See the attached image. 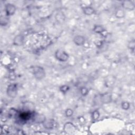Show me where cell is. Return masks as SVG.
<instances>
[{"instance_id":"cell-1","label":"cell","mask_w":135,"mask_h":135,"mask_svg":"<svg viewBox=\"0 0 135 135\" xmlns=\"http://www.w3.org/2000/svg\"><path fill=\"white\" fill-rule=\"evenodd\" d=\"M34 77L38 80H41L45 76V71L44 68L40 66H35L32 68V70Z\"/></svg>"},{"instance_id":"cell-2","label":"cell","mask_w":135,"mask_h":135,"mask_svg":"<svg viewBox=\"0 0 135 135\" xmlns=\"http://www.w3.org/2000/svg\"><path fill=\"white\" fill-rule=\"evenodd\" d=\"M55 58L60 62H66L69 59V54L64 50L61 49H57L54 53Z\"/></svg>"},{"instance_id":"cell-3","label":"cell","mask_w":135,"mask_h":135,"mask_svg":"<svg viewBox=\"0 0 135 135\" xmlns=\"http://www.w3.org/2000/svg\"><path fill=\"white\" fill-rule=\"evenodd\" d=\"M18 92V86L16 83H11L7 86L6 89L7 95L11 98H15Z\"/></svg>"},{"instance_id":"cell-4","label":"cell","mask_w":135,"mask_h":135,"mask_svg":"<svg viewBox=\"0 0 135 135\" xmlns=\"http://www.w3.org/2000/svg\"><path fill=\"white\" fill-rule=\"evenodd\" d=\"M16 11V6L11 3H8L5 5V12L6 13V15L7 16H11L14 15Z\"/></svg>"},{"instance_id":"cell-5","label":"cell","mask_w":135,"mask_h":135,"mask_svg":"<svg viewBox=\"0 0 135 135\" xmlns=\"http://www.w3.org/2000/svg\"><path fill=\"white\" fill-rule=\"evenodd\" d=\"M32 119L33 121L36 123H43L46 119L44 115L41 113H34L33 114Z\"/></svg>"},{"instance_id":"cell-6","label":"cell","mask_w":135,"mask_h":135,"mask_svg":"<svg viewBox=\"0 0 135 135\" xmlns=\"http://www.w3.org/2000/svg\"><path fill=\"white\" fill-rule=\"evenodd\" d=\"M75 129H76V128L75 126L70 122H66L64 124L63 127L64 131L69 134L72 133L73 132H74L75 131Z\"/></svg>"},{"instance_id":"cell-7","label":"cell","mask_w":135,"mask_h":135,"mask_svg":"<svg viewBox=\"0 0 135 135\" xmlns=\"http://www.w3.org/2000/svg\"><path fill=\"white\" fill-rule=\"evenodd\" d=\"M100 101L102 103L104 104H107L111 102L112 101L111 94L108 92H106L101 94Z\"/></svg>"},{"instance_id":"cell-8","label":"cell","mask_w":135,"mask_h":135,"mask_svg":"<svg viewBox=\"0 0 135 135\" xmlns=\"http://www.w3.org/2000/svg\"><path fill=\"white\" fill-rule=\"evenodd\" d=\"M85 42V37L80 35H77L75 36L73 38V42L77 46L83 45Z\"/></svg>"},{"instance_id":"cell-9","label":"cell","mask_w":135,"mask_h":135,"mask_svg":"<svg viewBox=\"0 0 135 135\" xmlns=\"http://www.w3.org/2000/svg\"><path fill=\"white\" fill-rule=\"evenodd\" d=\"M122 8L123 9H125L128 11H131L134 9L135 5L133 1H125L122 3Z\"/></svg>"},{"instance_id":"cell-10","label":"cell","mask_w":135,"mask_h":135,"mask_svg":"<svg viewBox=\"0 0 135 135\" xmlns=\"http://www.w3.org/2000/svg\"><path fill=\"white\" fill-rule=\"evenodd\" d=\"M24 42V37L22 35H17L13 39V44L16 46H21Z\"/></svg>"},{"instance_id":"cell-11","label":"cell","mask_w":135,"mask_h":135,"mask_svg":"<svg viewBox=\"0 0 135 135\" xmlns=\"http://www.w3.org/2000/svg\"><path fill=\"white\" fill-rule=\"evenodd\" d=\"M55 122L53 119H46L42 123L44 128L47 130H50L54 127Z\"/></svg>"},{"instance_id":"cell-12","label":"cell","mask_w":135,"mask_h":135,"mask_svg":"<svg viewBox=\"0 0 135 135\" xmlns=\"http://www.w3.org/2000/svg\"><path fill=\"white\" fill-rule=\"evenodd\" d=\"M82 12L85 15L90 16L95 13V9L92 6H86L82 7Z\"/></svg>"},{"instance_id":"cell-13","label":"cell","mask_w":135,"mask_h":135,"mask_svg":"<svg viewBox=\"0 0 135 135\" xmlns=\"http://www.w3.org/2000/svg\"><path fill=\"white\" fill-rule=\"evenodd\" d=\"M115 16L118 18H124L126 16V12L123 8H119L115 12Z\"/></svg>"},{"instance_id":"cell-14","label":"cell","mask_w":135,"mask_h":135,"mask_svg":"<svg viewBox=\"0 0 135 135\" xmlns=\"http://www.w3.org/2000/svg\"><path fill=\"white\" fill-rule=\"evenodd\" d=\"M9 22L8 16L5 15H2L0 17V24L2 26H6Z\"/></svg>"},{"instance_id":"cell-15","label":"cell","mask_w":135,"mask_h":135,"mask_svg":"<svg viewBox=\"0 0 135 135\" xmlns=\"http://www.w3.org/2000/svg\"><path fill=\"white\" fill-rule=\"evenodd\" d=\"M93 31L96 33H102L104 31H105V29L104 27L100 25H95L93 28Z\"/></svg>"},{"instance_id":"cell-16","label":"cell","mask_w":135,"mask_h":135,"mask_svg":"<svg viewBox=\"0 0 135 135\" xmlns=\"http://www.w3.org/2000/svg\"><path fill=\"white\" fill-rule=\"evenodd\" d=\"M128 47L130 51L134 52L135 49V41L134 40H132L129 42L128 44Z\"/></svg>"},{"instance_id":"cell-17","label":"cell","mask_w":135,"mask_h":135,"mask_svg":"<svg viewBox=\"0 0 135 135\" xmlns=\"http://www.w3.org/2000/svg\"><path fill=\"white\" fill-rule=\"evenodd\" d=\"M70 88L68 85H63L60 86L59 88V90L60 91L63 93H66L69 90Z\"/></svg>"},{"instance_id":"cell-18","label":"cell","mask_w":135,"mask_h":135,"mask_svg":"<svg viewBox=\"0 0 135 135\" xmlns=\"http://www.w3.org/2000/svg\"><path fill=\"white\" fill-rule=\"evenodd\" d=\"M121 108L124 110H128L130 107V104L128 102L124 101L121 103Z\"/></svg>"},{"instance_id":"cell-19","label":"cell","mask_w":135,"mask_h":135,"mask_svg":"<svg viewBox=\"0 0 135 135\" xmlns=\"http://www.w3.org/2000/svg\"><path fill=\"white\" fill-rule=\"evenodd\" d=\"M100 117V113L98 110H94L92 113V118L94 120H97L99 119Z\"/></svg>"},{"instance_id":"cell-20","label":"cell","mask_w":135,"mask_h":135,"mask_svg":"<svg viewBox=\"0 0 135 135\" xmlns=\"http://www.w3.org/2000/svg\"><path fill=\"white\" fill-rule=\"evenodd\" d=\"M73 114V111L72 109L68 108L65 111V115L66 117H71Z\"/></svg>"},{"instance_id":"cell-21","label":"cell","mask_w":135,"mask_h":135,"mask_svg":"<svg viewBox=\"0 0 135 135\" xmlns=\"http://www.w3.org/2000/svg\"><path fill=\"white\" fill-rule=\"evenodd\" d=\"M80 92L83 96H86L89 93V90L88 88L84 86L80 89Z\"/></svg>"}]
</instances>
